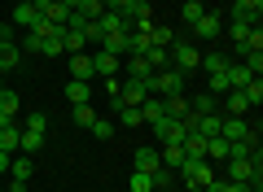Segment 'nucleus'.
<instances>
[{"mask_svg": "<svg viewBox=\"0 0 263 192\" xmlns=\"http://www.w3.org/2000/svg\"><path fill=\"white\" fill-rule=\"evenodd\" d=\"M149 96H184V74L180 70H154L149 74Z\"/></svg>", "mask_w": 263, "mask_h": 192, "instance_id": "f257e3e1", "label": "nucleus"}, {"mask_svg": "<svg viewBox=\"0 0 263 192\" xmlns=\"http://www.w3.org/2000/svg\"><path fill=\"white\" fill-rule=\"evenodd\" d=\"M145 101H149V79H123V88H119V96H114V110H123V105H145Z\"/></svg>", "mask_w": 263, "mask_h": 192, "instance_id": "f03ea898", "label": "nucleus"}, {"mask_svg": "<svg viewBox=\"0 0 263 192\" xmlns=\"http://www.w3.org/2000/svg\"><path fill=\"white\" fill-rule=\"evenodd\" d=\"M149 131H154L158 144H180V140L189 136V127H184L180 118H158V122H149Z\"/></svg>", "mask_w": 263, "mask_h": 192, "instance_id": "7ed1b4c3", "label": "nucleus"}, {"mask_svg": "<svg viewBox=\"0 0 263 192\" xmlns=\"http://www.w3.org/2000/svg\"><path fill=\"white\" fill-rule=\"evenodd\" d=\"M92 70H97V79H114V74L123 70V57H114V53H105V48H97V53H92Z\"/></svg>", "mask_w": 263, "mask_h": 192, "instance_id": "20e7f679", "label": "nucleus"}, {"mask_svg": "<svg viewBox=\"0 0 263 192\" xmlns=\"http://www.w3.org/2000/svg\"><path fill=\"white\" fill-rule=\"evenodd\" d=\"M162 114H167V118H180L189 127V122H193V110H189V92L184 96H162Z\"/></svg>", "mask_w": 263, "mask_h": 192, "instance_id": "39448f33", "label": "nucleus"}, {"mask_svg": "<svg viewBox=\"0 0 263 192\" xmlns=\"http://www.w3.org/2000/svg\"><path fill=\"white\" fill-rule=\"evenodd\" d=\"M70 79H79V83H92L97 79V70H92V53H70Z\"/></svg>", "mask_w": 263, "mask_h": 192, "instance_id": "423d86ee", "label": "nucleus"}, {"mask_svg": "<svg viewBox=\"0 0 263 192\" xmlns=\"http://www.w3.org/2000/svg\"><path fill=\"white\" fill-rule=\"evenodd\" d=\"M219 136H224V140H246V136H254V131H250L246 118H228V114H224V118H219Z\"/></svg>", "mask_w": 263, "mask_h": 192, "instance_id": "0eeeda50", "label": "nucleus"}, {"mask_svg": "<svg viewBox=\"0 0 263 192\" xmlns=\"http://www.w3.org/2000/svg\"><path fill=\"white\" fill-rule=\"evenodd\" d=\"M132 166H136V170H149V175H154V170L162 166V162H158V148H149V144L136 148V153H132Z\"/></svg>", "mask_w": 263, "mask_h": 192, "instance_id": "6e6552de", "label": "nucleus"}, {"mask_svg": "<svg viewBox=\"0 0 263 192\" xmlns=\"http://www.w3.org/2000/svg\"><path fill=\"white\" fill-rule=\"evenodd\" d=\"M228 18H233V27H254V22H259V9H254V5H246V0H237Z\"/></svg>", "mask_w": 263, "mask_h": 192, "instance_id": "1a4fd4ad", "label": "nucleus"}, {"mask_svg": "<svg viewBox=\"0 0 263 192\" xmlns=\"http://www.w3.org/2000/svg\"><path fill=\"white\" fill-rule=\"evenodd\" d=\"M97 44H101L105 53H114V57H127V31H110V35H101Z\"/></svg>", "mask_w": 263, "mask_h": 192, "instance_id": "9d476101", "label": "nucleus"}, {"mask_svg": "<svg viewBox=\"0 0 263 192\" xmlns=\"http://www.w3.org/2000/svg\"><path fill=\"white\" fill-rule=\"evenodd\" d=\"M193 35H202V39H215V35H219V13H211V9H206L202 18L193 22Z\"/></svg>", "mask_w": 263, "mask_h": 192, "instance_id": "9b49d317", "label": "nucleus"}, {"mask_svg": "<svg viewBox=\"0 0 263 192\" xmlns=\"http://www.w3.org/2000/svg\"><path fill=\"white\" fill-rule=\"evenodd\" d=\"M9 175H13V179H31V175H35V157H31V153H13Z\"/></svg>", "mask_w": 263, "mask_h": 192, "instance_id": "f8f14e48", "label": "nucleus"}, {"mask_svg": "<svg viewBox=\"0 0 263 192\" xmlns=\"http://www.w3.org/2000/svg\"><path fill=\"white\" fill-rule=\"evenodd\" d=\"M158 162L167 166V170H180L189 157H184V148H180V144H162V148H158Z\"/></svg>", "mask_w": 263, "mask_h": 192, "instance_id": "ddd939ff", "label": "nucleus"}, {"mask_svg": "<svg viewBox=\"0 0 263 192\" xmlns=\"http://www.w3.org/2000/svg\"><path fill=\"white\" fill-rule=\"evenodd\" d=\"M18 66H22V48L13 39H5L0 44V70H18Z\"/></svg>", "mask_w": 263, "mask_h": 192, "instance_id": "4468645a", "label": "nucleus"}, {"mask_svg": "<svg viewBox=\"0 0 263 192\" xmlns=\"http://www.w3.org/2000/svg\"><path fill=\"white\" fill-rule=\"evenodd\" d=\"M123 70H127V79H149V74H154V66L149 61H145V57H123Z\"/></svg>", "mask_w": 263, "mask_h": 192, "instance_id": "2eb2a0df", "label": "nucleus"}, {"mask_svg": "<svg viewBox=\"0 0 263 192\" xmlns=\"http://www.w3.org/2000/svg\"><path fill=\"white\" fill-rule=\"evenodd\" d=\"M246 110H250V101H246L241 92H224V114L228 118H246Z\"/></svg>", "mask_w": 263, "mask_h": 192, "instance_id": "dca6fc26", "label": "nucleus"}, {"mask_svg": "<svg viewBox=\"0 0 263 192\" xmlns=\"http://www.w3.org/2000/svg\"><path fill=\"white\" fill-rule=\"evenodd\" d=\"M206 162H211V166L228 162V140H224V136H211V140H206Z\"/></svg>", "mask_w": 263, "mask_h": 192, "instance_id": "f3484780", "label": "nucleus"}, {"mask_svg": "<svg viewBox=\"0 0 263 192\" xmlns=\"http://www.w3.org/2000/svg\"><path fill=\"white\" fill-rule=\"evenodd\" d=\"M66 96H70V105H88V101H92V83L70 79V83H66Z\"/></svg>", "mask_w": 263, "mask_h": 192, "instance_id": "a211bd4d", "label": "nucleus"}, {"mask_svg": "<svg viewBox=\"0 0 263 192\" xmlns=\"http://www.w3.org/2000/svg\"><path fill=\"white\" fill-rule=\"evenodd\" d=\"M40 18H44V13H40L35 5H18V9H13V27H31V31H35Z\"/></svg>", "mask_w": 263, "mask_h": 192, "instance_id": "6ab92c4d", "label": "nucleus"}, {"mask_svg": "<svg viewBox=\"0 0 263 192\" xmlns=\"http://www.w3.org/2000/svg\"><path fill=\"white\" fill-rule=\"evenodd\" d=\"M189 110H193V114H219V96H211V92L189 96Z\"/></svg>", "mask_w": 263, "mask_h": 192, "instance_id": "aec40b11", "label": "nucleus"}, {"mask_svg": "<svg viewBox=\"0 0 263 192\" xmlns=\"http://www.w3.org/2000/svg\"><path fill=\"white\" fill-rule=\"evenodd\" d=\"M180 148H184V157H206V136H197V131H189V136L180 140Z\"/></svg>", "mask_w": 263, "mask_h": 192, "instance_id": "412c9836", "label": "nucleus"}, {"mask_svg": "<svg viewBox=\"0 0 263 192\" xmlns=\"http://www.w3.org/2000/svg\"><path fill=\"white\" fill-rule=\"evenodd\" d=\"M145 35H149V44H154V48H171V44H176V31H171V27H158V22H154Z\"/></svg>", "mask_w": 263, "mask_h": 192, "instance_id": "4be33fe9", "label": "nucleus"}, {"mask_svg": "<svg viewBox=\"0 0 263 192\" xmlns=\"http://www.w3.org/2000/svg\"><path fill=\"white\" fill-rule=\"evenodd\" d=\"M40 148H44V131H22V140H18V153H31V157H35Z\"/></svg>", "mask_w": 263, "mask_h": 192, "instance_id": "5701e85b", "label": "nucleus"}, {"mask_svg": "<svg viewBox=\"0 0 263 192\" xmlns=\"http://www.w3.org/2000/svg\"><path fill=\"white\" fill-rule=\"evenodd\" d=\"M18 110H22V96H18V92H9V88H0V114L13 118Z\"/></svg>", "mask_w": 263, "mask_h": 192, "instance_id": "b1692460", "label": "nucleus"}, {"mask_svg": "<svg viewBox=\"0 0 263 192\" xmlns=\"http://www.w3.org/2000/svg\"><path fill=\"white\" fill-rule=\"evenodd\" d=\"M158 118H167V114H162V96H149V101L141 105V122H158Z\"/></svg>", "mask_w": 263, "mask_h": 192, "instance_id": "393cba45", "label": "nucleus"}, {"mask_svg": "<svg viewBox=\"0 0 263 192\" xmlns=\"http://www.w3.org/2000/svg\"><path fill=\"white\" fill-rule=\"evenodd\" d=\"M18 140H22V131L9 122V127L0 131V153H18Z\"/></svg>", "mask_w": 263, "mask_h": 192, "instance_id": "a878e982", "label": "nucleus"}, {"mask_svg": "<svg viewBox=\"0 0 263 192\" xmlns=\"http://www.w3.org/2000/svg\"><path fill=\"white\" fill-rule=\"evenodd\" d=\"M79 18H88V22H97V18H101V13H105V0H79Z\"/></svg>", "mask_w": 263, "mask_h": 192, "instance_id": "bb28decb", "label": "nucleus"}, {"mask_svg": "<svg viewBox=\"0 0 263 192\" xmlns=\"http://www.w3.org/2000/svg\"><path fill=\"white\" fill-rule=\"evenodd\" d=\"M145 48H149V35L145 31H127V57H141Z\"/></svg>", "mask_w": 263, "mask_h": 192, "instance_id": "cd10ccee", "label": "nucleus"}, {"mask_svg": "<svg viewBox=\"0 0 263 192\" xmlns=\"http://www.w3.org/2000/svg\"><path fill=\"white\" fill-rule=\"evenodd\" d=\"M127 188H132V192H154V175H149V170H132Z\"/></svg>", "mask_w": 263, "mask_h": 192, "instance_id": "c85d7f7f", "label": "nucleus"}, {"mask_svg": "<svg viewBox=\"0 0 263 192\" xmlns=\"http://www.w3.org/2000/svg\"><path fill=\"white\" fill-rule=\"evenodd\" d=\"M92 122H97V110H92V101H88V105H75V127H79V131H88Z\"/></svg>", "mask_w": 263, "mask_h": 192, "instance_id": "c756f323", "label": "nucleus"}, {"mask_svg": "<svg viewBox=\"0 0 263 192\" xmlns=\"http://www.w3.org/2000/svg\"><path fill=\"white\" fill-rule=\"evenodd\" d=\"M114 114H119L123 127H145L141 122V105H123V110H114Z\"/></svg>", "mask_w": 263, "mask_h": 192, "instance_id": "7c9ffc66", "label": "nucleus"}, {"mask_svg": "<svg viewBox=\"0 0 263 192\" xmlns=\"http://www.w3.org/2000/svg\"><path fill=\"white\" fill-rule=\"evenodd\" d=\"M241 96H246L250 105H259V101H263V74H254V79L246 83V88H241Z\"/></svg>", "mask_w": 263, "mask_h": 192, "instance_id": "2f4dec72", "label": "nucleus"}, {"mask_svg": "<svg viewBox=\"0 0 263 192\" xmlns=\"http://www.w3.org/2000/svg\"><path fill=\"white\" fill-rule=\"evenodd\" d=\"M202 13H206V5H202V0H184V13H180V18H184V27H193Z\"/></svg>", "mask_w": 263, "mask_h": 192, "instance_id": "473e14b6", "label": "nucleus"}, {"mask_svg": "<svg viewBox=\"0 0 263 192\" xmlns=\"http://www.w3.org/2000/svg\"><path fill=\"white\" fill-rule=\"evenodd\" d=\"M88 131H92L97 140H110V136H114V122H110V118H101V114H97V122H92V127H88Z\"/></svg>", "mask_w": 263, "mask_h": 192, "instance_id": "72a5a7b5", "label": "nucleus"}, {"mask_svg": "<svg viewBox=\"0 0 263 192\" xmlns=\"http://www.w3.org/2000/svg\"><path fill=\"white\" fill-rule=\"evenodd\" d=\"M197 66H206V74H219V70L228 66V57H219V53H206V57H202Z\"/></svg>", "mask_w": 263, "mask_h": 192, "instance_id": "f704fd0d", "label": "nucleus"}, {"mask_svg": "<svg viewBox=\"0 0 263 192\" xmlns=\"http://www.w3.org/2000/svg\"><path fill=\"white\" fill-rule=\"evenodd\" d=\"M18 48H22V53H40V48H44V35H40V31H31V35L22 39Z\"/></svg>", "mask_w": 263, "mask_h": 192, "instance_id": "c9c22d12", "label": "nucleus"}, {"mask_svg": "<svg viewBox=\"0 0 263 192\" xmlns=\"http://www.w3.org/2000/svg\"><path fill=\"white\" fill-rule=\"evenodd\" d=\"M206 92H211V96H224V92H228V79H224V70H219V74H211Z\"/></svg>", "mask_w": 263, "mask_h": 192, "instance_id": "e433bc0d", "label": "nucleus"}, {"mask_svg": "<svg viewBox=\"0 0 263 192\" xmlns=\"http://www.w3.org/2000/svg\"><path fill=\"white\" fill-rule=\"evenodd\" d=\"M171 179H176V175H171L167 166H158V170H154V192H162V188H171Z\"/></svg>", "mask_w": 263, "mask_h": 192, "instance_id": "4c0bfd02", "label": "nucleus"}, {"mask_svg": "<svg viewBox=\"0 0 263 192\" xmlns=\"http://www.w3.org/2000/svg\"><path fill=\"white\" fill-rule=\"evenodd\" d=\"M132 5H136V0H105V9H110V13H123V18L132 13Z\"/></svg>", "mask_w": 263, "mask_h": 192, "instance_id": "58836bf2", "label": "nucleus"}, {"mask_svg": "<svg viewBox=\"0 0 263 192\" xmlns=\"http://www.w3.org/2000/svg\"><path fill=\"white\" fill-rule=\"evenodd\" d=\"M40 53H44V57H66V48H62V39H44Z\"/></svg>", "mask_w": 263, "mask_h": 192, "instance_id": "ea45409f", "label": "nucleus"}, {"mask_svg": "<svg viewBox=\"0 0 263 192\" xmlns=\"http://www.w3.org/2000/svg\"><path fill=\"white\" fill-rule=\"evenodd\" d=\"M119 88H123V79H119V74H114V79H101V92H105V96H110V101H114V96H119Z\"/></svg>", "mask_w": 263, "mask_h": 192, "instance_id": "a19ab883", "label": "nucleus"}, {"mask_svg": "<svg viewBox=\"0 0 263 192\" xmlns=\"http://www.w3.org/2000/svg\"><path fill=\"white\" fill-rule=\"evenodd\" d=\"M27 131H48V118H44V114H31V118H27Z\"/></svg>", "mask_w": 263, "mask_h": 192, "instance_id": "79ce46f5", "label": "nucleus"}, {"mask_svg": "<svg viewBox=\"0 0 263 192\" xmlns=\"http://www.w3.org/2000/svg\"><path fill=\"white\" fill-rule=\"evenodd\" d=\"M246 66H250V74H263V53H250V57H246Z\"/></svg>", "mask_w": 263, "mask_h": 192, "instance_id": "37998d69", "label": "nucleus"}, {"mask_svg": "<svg viewBox=\"0 0 263 192\" xmlns=\"http://www.w3.org/2000/svg\"><path fill=\"white\" fill-rule=\"evenodd\" d=\"M250 31H254V27H228V35H233V44H241V39L250 35Z\"/></svg>", "mask_w": 263, "mask_h": 192, "instance_id": "c03bdc74", "label": "nucleus"}, {"mask_svg": "<svg viewBox=\"0 0 263 192\" xmlns=\"http://www.w3.org/2000/svg\"><path fill=\"white\" fill-rule=\"evenodd\" d=\"M27 183L31 179H13V175H9V192H27Z\"/></svg>", "mask_w": 263, "mask_h": 192, "instance_id": "a18cd8bd", "label": "nucleus"}, {"mask_svg": "<svg viewBox=\"0 0 263 192\" xmlns=\"http://www.w3.org/2000/svg\"><path fill=\"white\" fill-rule=\"evenodd\" d=\"M9 162H13V153H0V175H9Z\"/></svg>", "mask_w": 263, "mask_h": 192, "instance_id": "49530a36", "label": "nucleus"}, {"mask_svg": "<svg viewBox=\"0 0 263 192\" xmlns=\"http://www.w3.org/2000/svg\"><path fill=\"white\" fill-rule=\"evenodd\" d=\"M57 5H66V9H70V13H75V9H79V0H57Z\"/></svg>", "mask_w": 263, "mask_h": 192, "instance_id": "de8ad7c7", "label": "nucleus"}, {"mask_svg": "<svg viewBox=\"0 0 263 192\" xmlns=\"http://www.w3.org/2000/svg\"><path fill=\"white\" fill-rule=\"evenodd\" d=\"M5 39H9V27H5V22H0V44H5Z\"/></svg>", "mask_w": 263, "mask_h": 192, "instance_id": "09e8293b", "label": "nucleus"}, {"mask_svg": "<svg viewBox=\"0 0 263 192\" xmlns=\"http://www.w3.org/2000/svg\"><path fill=\"white\" fill-rule=\"evenodd\" d=\"M184 192H206V188H197V183H184Z\"/></svg>", "mask_w": 263, "mask_h": 192, "instance_id": "8fccbe9b", "label": "nucleus"}, {"mask_svg": "<svg viewBox=\"0 0 263 192\" xmlns=\"http://www.w3.org/2000/svg\"><path fill=\"white\" fill-rule=\"evenodd\" d=\"M246 5H254V9H263V0H246Z\"/></svg>", "mask_w": 263, "mask_h": 192, "instance_id": "3c124183", "label": "nucleus"}, {"mask_svg": "<svg viewBox=\"0 0 263 192\" xmlns=\"http://www.w3.org/2000/svg\"><path fill=\"white\" fill-rule=\"evenodd\" d=\"M18 5H31V0H18Z\"/></svg>", "mask_w": 263, "mask_h": 192, "instance_id": "603ef678", "label": "nucleus"}, {"mask_svg": "<svg viewBox=\"0 0 263 192\" xmlns=\"http://www.w3.org/2000/svg\"><path fill=\"white\" fill-rule=\"evenodd\" d=\"M0 88H5V83H0Z\"/></svg>", "mask_w": 263, "mask_h": 192, "instance_id": "864d4df0", "label": "nucleus"}]
</instances>
